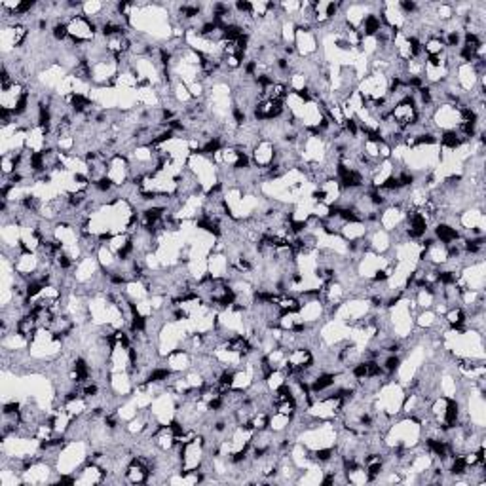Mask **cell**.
I'll return each instance as SVG.
<instances>
[{
  "label": "cell",
  "mask_w": 486,
  "mask_h": 486,
  "mask_svg": "<svg viewBox=\"0 0 486 486\" xmlns=\"http://www.w3.org/2000/svg\"><path fill=\"white\" fill-rule=\"evenodd\" d=\"M389 118H391L401 129H407L410 128V126H414V124L418 122V110H416V105H414L413 99L407 97L403 99V101H399V103L391 109Z\"/></svg>",
  "instance_id": "7a4b0ae2"
},
{
  "label": "cell",
  "mask_w": 486,
  "mask_h": 486,
  "mask_svg": "<svg viewBox=\"0 0 486 486\" xmlns=\"http://www.w3.org/2000/svg\"><path fill=\"white\" fill-rule=\"evenodd\" d=\"M432 120L439 131H452V129H456L462 124V109H458L454 105L444 103L435 109Z\"/></svg>",
  "instance_id": "6da1fadb"
},
{
  "label": "cell",
  "mask_w": 486,
  "mask_h": 486,
  "mask_svg": "<svg viewBox=\"0 0 486 486\" xmlns=\"http://www.w3.org/2000/svg\"><path fill=\"white\" fill-rule=\"evenodd\" d=\"M275 156H278V146L273 145L272 141L261 139L255 145V148L251 150V162L259 170H266L275 162Z\"/></svg>",
  "instance_id": "3957f363"
}]
</instances>
